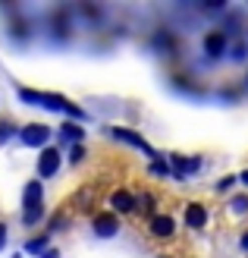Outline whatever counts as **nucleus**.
<instances>
[{
  "label": "nucleus",
  "instance_id": "obj_8",
  "mask_svg": "<svg viewBox=\"0 0 248 258\" xmlns=\"http://www.w3.org/2000/svg\"><path fill=\"white\" fill-rule=\"evenodd\" d=\"M110 205H113V211H120V214L135 211V196H132V192H126V189H116L113 196H110Z\"/></svg>",
  "mask_w": 248,
  "mask_h": 258
},
{
  "label": "nucleus",
  "instance_id": "obj_5",
  "mask_svg": "<svg viewBox=\"0 0 248 258\" xmlns=\"http://www.w3.org/2000/svg\"><path fill=\"white\" fill-rule=\"evenodd\" d=\"M204 54L217 60V57H223L226 54V32H211V35H204Z\"/></svg>",
  "mask_w": 248,
  "mask_h": 258
},
{
  "label": "nucleus",
  "instance_id": "obj_21",
  "mask_svg": "<svg viewBox=\"0 0 248 258\" xmlns=\"http://www.w3.org/2000/svg\"><path fill=\"white\" fill-rule=\"evenodd\" d=\"M7 246V224H0V249Z\"/></svg>",
  "mask_w": 248,
  "mask_h": 258
},
{
  "label": "nucleus",
  "instance_id": "obj_25",
  "mask_svg": "<svg viewBox=\"0 0 248 258\" xmlns=\"http://www.w3.org/2000/svg\"><path fill=\"white\" fill-rule=\"evenodd\" d=\"M160 258H163V255H160Z\"/></svg>",
  "mask_w": 248,
  "mask_h": 258
},
{
  "label": "nucleus",
  "instance_id": "obj_16",
  "mask_svg": "<svg viewBox=\"0 0 248 258\" xmlns=\"http://www.w3.org/2000/svg\"><path fill=\"white\" fill-rule=\"evenodd\" d=\"M154 205H157V202H154V196H141V199L135 202V208H141L145 214H151V217H154Z\"/></svg>",
  "mask_w": 248,
  "mask_h": 258
},
{
  "label": "nucleus",
  "instance_id": "obj_2",
  "mask_svg": "<svg viewBox=\"0 0 248 258\" xmlns=\"http://www.w3.org/2000/svg\"><path fill=\"white\" fill-rule=\"evenodd\" d=\"M60 148H44L41 151V158H38V176L41 179H50V176H57L60 173Z\"/></svg>",
  "mask_w": 248,
  "mask_h": 258
},
{
  "label": "nucleus",
  "instance_id": "obj_15",
  "mask_svg": "<svg viewBox=\"0 0 248 258\" xmlns=\"http://www.w3.org/2000/svg\"><path fill=\"white\" fill-rule=\"evenodd\" d=\"M151 173H157V176H173L170 164H167V161H160V158H154V161H151Z\"/></svg>",
  "mask_w": 248,
  "mask_h": 258
},
{
  "label": "nucleus",
  "instance_id": "obj_9",
  "mask_svg": "<svg viewBox=\"0 0 248 258\" xmlns=\"http://www.w3.org/2000/svg\"><path fill=\"white\" fill-rule=\"evenodd\" d=\"M186 224L192 227V230H201L204 224H207V211H204V205H198V202H192L189 208H186Z\"/></svg>",
  "mask_w": 248,
  "mask_h": 258
},
{
  "label": "nucleus",
  "instance_id": "obj_12",
  "mask_svg": "<svg viewBox=\"0 0 248 258\" xmlns=\"http://www.w3.org/2000/svg\"><path fill=\"white\" fill-rule=\"evenodd\" d=\"M25 205H44L41 202V183H38V179H32V183L25 186Z\"/></svg>",
  "mask_w": 248,
  "mask_h": 258
},
{
  "label": "nucleus",
  "instance_id": "obj_4",
  "mask_svg": "<svg viewBox=\"0 0 248 258\" xmlns=\"http://www.w3.org/2000/svg\"><path fill=\"white\" fill-rule=\"evenodd\" d=\"M47 139H50V126H44V123H29V126L22 129V142H25V145H32V148L44 145Z\"/></svg>",
  "mask_w": 248,
  "mask_h": 258
},
{
  "label": "nucleus",
  "instance_id": "obj_17",
  "mask_svg": "<svg viewBox=\"0 0 248 258\" xmlns=\"http://www.w3.org/2000/svg\"><path fill=\"white\" fill-rule=\"evenodd\" d=\"M229 208H232V214H245L248 211V196H236L229 202Z\"/></svg>",
  "mask_w": 248,
  "mask_h": 258
},
{
  "label": "nucleus",
  "instance_id": "obj_10",
  "mask_svg": "<svg viewBox=\"0 0 248 258\" xmlns=\"http://www.w3.org/2000/svg\"><path fill=\"white\" fill-rule=\"evenodd\" d=\"M116 230H120V224H116L113 214H98L95 217V233L98 236H116Z\"/></svg>",
  "mask_w": 248,
  "mask_h": 258
},
{
  "label": "nucleus",
  "instance_id": "obj_6",
  "mask_svg": "<svg viewBox=\"0 0 248 258\" xmlns=\"http://www.w3.org/2000/svg\"><path fill=\"white\" fill-rule=\"evenodd\" d=\"M201 167V161L198 158H179V154H173L170 158V170H173L176 176H189V173H195Z\"/></svg>",
  "mask_w": 248,
  "mask_h": 258
},
{
  "label": "nucleus",
  "instance_id": "obj_23",
  "mask_svg": "<svg viewBox=\"0 0 248 258\" xmlns=\"http://www.w3.org/2000/svg\"><path fill=\"white\" fill-rule=\"evenodd\" d=\"M41 258H60V255H57V252H54V249H47V252H44V255H41Z\"/></svg>",
  "mask_w": 248,
  "mask_h": 258
},
{
  "label": "nucleus",
  "instance_id": "obj_18",
  "mask_svg": "<svg viewBox=\"0 0 248 258\" xmlns=\"http://www.w3.org/2000/svg\"><path fill=\"white\" fill-rule=\"evenodd\" d=\"M229 57H232V60H236V63H242V60L248 57V44H245V41H239L236 47H232V54H229Z\"/></svg>",
  "mask_w": 248,
  "mask_h": 258
},
{
  "label": "nucleus",
  "instance_id": "obj_1",
  "mask_svg": "<svg viewBox=\"0 0 248 258\" xmlns=\"http://www.w3.org/2000/svg\"><path fill=\"white\" fill-rule=\"evenodd\" d=\"M19 98L25 101V104H41V107H47V110H63V113H69V117H75V120H85L82 107L69 104V101L63 98V95H47V92H32V88H19Z\"/></svg>",
  "mask_w": 248,
  "mask_h": 258
},
{
  "label": "nucleus",
  "instance_id": "obj_24",
  "mask_svg": "<svg viewBox=\"0 0 248 258\" xmlns=\"http://www.w3.org/2000/svg\"><path fill=\"white\" fill-rule=\"evenodd\" d=\"M239 179H242V183H248V170H245V173H242V176H239Z\"/></svg>",
  "mask_w": 248,
  "mask_h": 258
},
{
  "label": "nucleus",
  "instance_id": "obj_20",
  "mask_svg": "<svg viewBox=\"0 0 248 258\" xmlns=\"http://www.w3.org/2000/svg\"><path fill=\"white\" fill-rule=\"evenodd\" d=\"M82 158H85V148H82V145H72V151H69V161H72V164H79Z\"/></svg>",
  "mask_w": 248,
  "mask_h": 258
},
{
  "label": "nucleus",
  "instance_id": "obj_22",
  "mask_svg": "<svg viewBox=\"0 0 248 258\" xmlns=\"http://www.w3.org/2000/svg\"><path fill=\"white\" fill-rule=\"evenodd\" d=\"M239 246H242V249L248 252V233H242V239H239Z\"/></svg>",
  "mask_w": 248,
  "mask_h": 258
},
{
  "label": "nucleus",
  "instance_id": "obj_13",
  "mask_svg": "<svg viewBox=\"0 0 248 258\" xmlns=\"http://www.w3.org/2000/svg\"><path fill=\"white\" fill-rule=\"evenodd\" d=\"M60 136L66 139V142H82L85 129H82V126H75V123H66V126H60Z\"/></svg>",
  "mask_w": 248,
  "mask_h": 258
},
{
  "label": "nucleus",
  "instance_id": "obj_7",
  "mask_svg": "<svg viewBox=\"0 0 248 258\" xmlns=\"http://www.w3.org/2000/svg\"><path fill=\"white\" fill-rule=\"evenodd\" d=\"M148 227H151V233H154V236H160V239H163V236H173V230H176L173 217H167V214H154Z\"/></svg>",
  "mask_w": 248,
  "mask_h": 258
},
{
  "label": "nucleus",
  "instance_id": "obj_14",
  "mask_svg": "<svg viewBox=\"0 0 248 258\" xmlns=\"http://www.w3.org/2000/svg\"><path fill=\"white\" fill-rule=\"evenodd\" d=\"M25 252H29V255H44V252H47V236L29 239V242H25Z\"/></svg>",
  "mask_w": 248,
  "mask_h": 258
},
{
  "label": "nucleus",
  "instance_id": "obj_19",
  "mask_svg": "<svg viewBox=\"0 0 248 258\" xmlns=\"http://www.w3.org/2000/svg\"><path fill=\"white\" fill-rule=\"evenodd\" d=\"M13 133H16V129H13V123H0V142H10Z\"/></svg>",
  "mask_w": 248,
  "mask_h": 258
},
{
  "label": "nucleus",
  "instance_id": "obj_11",
  "mask_svg": "<svg viewBox=\"0 0 248 258\" xmlns=\"http://www.w3.org/2000/svg\"><path fill=\"white\" fill-rule=\"evenodd\" d=\"M41 214H44V205H25V208H22V224L32 227V224L41 221Z\"/></svg>",
  "mask_w": 248,
  "mask_h": 258
},
{
  "label": "nucleus",
  "instance_id": "obj_3",
  "mask_svg": "<svg viewBox=\"0 0 248 258\" xmlns=\"http://www.w3.org/2000/svg\"><path fill=\"white\" fill-rule=\"evenodd\" d=\"M110 133H113V139H120V142H126V145H135L138 151H145L148 158H157V151H154V148H151V145H148V142L141 139L138 133H129V129H120V126L110 129Z\"/></svg>",
  "mask_w": 248,
  "mask_h": 258
}]
</instances>
